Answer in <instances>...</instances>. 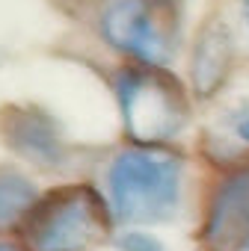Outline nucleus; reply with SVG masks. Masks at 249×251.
<instances>
[{
	"instance_id": "f8f14e48",
	"label": "nucleus",
	"mask_w": 249,
	"mask_h": 251,
	"mask_svg": "<svg viewBox=\"0 0 249 251\" xmlns=\"http://www.w3.org/2000/svg\"><path fill=\"white\" fill-rule=\"evenodd\" d=\"M240 12H243V21L249 27V0H240Z\"/></svg>"
},
{
	"instance_id": "9d476101",
	"label": "nucleus",
	"mask_w": 249,
	"mask_h": 251,
	"mask_svg": "<svg viewBox=\"0 0 249 251\" xmlns=\"http://www.w3.org/2000/svg\"><path fill=\"white\" fill-rule=\"evenodd\" d=\"M231 130L243 145H249V109H237L231 115Z\"/></svg>"
},
{
	"instance_id": "39448f33",
	"label": "nucleus",
	"mask_w": 249,
	"mask_h": 251,
	"mask_svg": "<svg viewBox=\"0 0 249 251\" xmlns=\"http://www.w3.org/2000/svg\"><path fill=\"white\" fill-rule=\"evenodd\" d=\"M0 133L3 142L27 163H33L36 169L54 172L65 166L68 148L62 139V130L51 112L39 109V106H6L0 112Z\"/></svg>"
},
{
	"instance_id": "7ed1b4c3",
	"label": "nucleus",
	"mask_w": 249,
	"mask_h": 251,
	"mask_svg": "<svg viewBox=\"0 0 249 251\" xmlns=\"http://www.w3.org/2000/svg\"><path fill=\"white\" fill-rule=\"evenodd\" d=\"M104 198L89 186H65L42 198L24 219L30 251H89L107 225Z\"/></svg>"
},
{
	"instance_id": "423d86ee",
	"label": "nucleus",
	"mask_w": 249,
	"mask_h": 251,
	"mask_svg": "<svg viewBox=\"0 0 249 251\" xmlns=\"http://www.w3.org/2000/svg\"><path fill=\"white\" fill-rule=\"evenodd\" d=\"M249 236V169L228 175L208 207L205 242L214 251H237Z\"/></svg>"
},
{
	"instance_id": "ddd939ff",
	"label": "nucleus",
	"mask_w": 249,
	"mask_h": 251,
	"mask_svg": "<svg viewBox=\"0 0 249 251\" xmlns=\"http://www.w3.org/2000/svg\"><path fill=\"white\" fill-rule=\"evenodd\" d=\"M237 251H249V236H246V239H243V245H240V248H237Z\"/></svg>"
},
{
	"instance_id": "9b49d317",
	"label": "nucleus",
	"mask_w": 249,
	"mask_h": 251,
	"mask_svg": "<svg viewBox=\"0 0 249 251\" xmlns=\"http://www.w3.org/2000/svg\"><path fill=\"white\" fill-rule=\"evenodd\" d=\"M0 251H21L15 242H9V239H0Z\"/></svg>"
},
{
	"instance_id": "6e6552de",
	"label": "nucleus",
	"mask_w": 249,
	"mask_h": 251,
	"mask_svg": "<svg viewBox=\"0 0 249 251\" xmlns=\"http://www.w3.org/2000/svg\"><path fill=\"white\" fill-rule=\"evenodd\" d=\"M39 201L42 198L27 175L15 169H0V227L24 225Z\"/></svg>"
},
{
	"instance_id": "0eeeda50",
	"label": "nucleus",
	"mask_w": 249,
	"mask_h": 251,
	"mask_svg": "<svg viewBox=\"0 0 249 251\" xmlns=\"http://www.w3.org/2000/svg\"><path fill=\"white\" fill-rule=\"evenodd\" d=\"M234 68V36L225 21L211 18L193 45V62H190V77H193V92L199 98H211L219 92V86L228 80Z\"/></svg>"
},
{
	"instance_id": "1a4fd4ad",
	"label": "nucleus",
	"mask_w": 249,
	"mask_h": 251,
	"mask_svg": "<svg viewBox=\"0 0 249 251\" xmlns=\"http://www.w3.org/2000/svg\"><path fill=\"white\" fill-rule=\"evenodd\" d=\"M116 248L119 251H166L152 233L146 230H124L119 239H116Z\"/></svg>"
},
{
	"instance_id": "f257e3e1",
	"label": "nucleus",
	"mask_w": 249,
	"mask_h": 251,
	"mask_svg": "<svg viewBox=\"0 0 249 251\" xmlns=\"http://www.w3.org/2000/svg\"><path fill=\"white\" fill-rule=\"evenodd\" d=\"M107 204L124 225H160L181 207L184 160L163 148L137 145L119 151L104 175Z\"/></svg>"
},
{
	"instance_id": "20e7f679",
	"label": "nucleus",
	"mask_w": 249,
	"mask_h": 251,
	"mask_svg": "<svg viewBox=\"0 0 249 251\" xmlns=\"http://www.w3.org/2000/svg\"><path fill=\"white\" fill-rule=\"evenodd\" d=\"M169 12V0H110L101 12L98 30L110 48L134 56L140 65L166 68L175 53V42L163 24V15Z\"/></svg>"
},
{
	"instance_id": "f03ea898",
	"label": "nucleus",
	"mask_w": 249,
	"mask_h": 251,
	"mask_svg": "<svg viewBox=\"0 0 249 251\" xmlns=\"http://www.w3.org/2000/svg\"><path fill=\"white\" fill-rule=\"evenodd\" d=\"M116 98L131 139L157 148L181 133L187 121V98L166 68L128 65L116 77Z\"/></svg>"
}]
</instances>
